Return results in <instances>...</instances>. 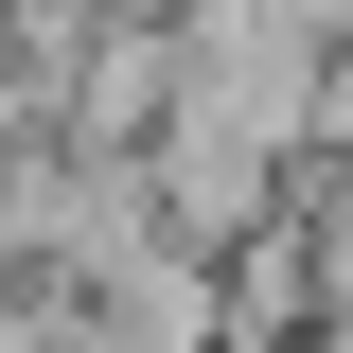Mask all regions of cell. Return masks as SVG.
<instances>
[{"instance_id":"1","label":"cell","mask_w":353,"mask_h":353,"mask_svg":"<svg viewBox=\"0 0 353 353\" xmlns=\"http://www.w3.org/2000/svg\"><path fill=\"white\" fill-rule=\"evenodd\" d=\"M318 159H336V176H353V36H336V53H318Z\"/></svg>"}]
</instances>
